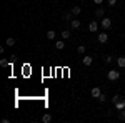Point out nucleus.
<instances>
[{"mask_svg": "<svg viewBox=\"0 0 125 123\" xmlns=\"http://www.w3.org/2000/svg\"><path fill=\"white\" fill-rule=\"evenodd\" d=\"M112 102H114V105H115L117 110H124L125 108V98H122V96L115 95V96L112 98Z\"/></svg>", "mask_w": 125, "mask_h": 123, "instance_id": "1", "label": "nucleus"}, {"mask_svg": "<svg viewBox=\"0 0 125 123\" xmlns=\"http://www.w3.org/2000/svg\"><path fill=\"white\" fill-rule=\"evenodd\" d=\"M118 76H120V72H117V70H110V72L107 73V78H108L110 82H115V80H118Z\"/></svg>", "mask_w": 125, "mask_h": 123, "instance_id": "2", "label": "nucleus"}, {"mask_svg": "<svg viewBox=\"0 0 125 123\" xmlns=\"http://www.w3.org/2000/svg\"><path fill=\"white\" fill-rule=\"evenodd\" d=\"M100 25H102V28H104V30H108L110 27H112V20L104 17V19H102V22H100Z\"/></svg>", "mask_w": 125, "mask_h": 123, "instance_id": "3", "label": "nucleus"}, {"mask_svg": "<svg viewBox=\"0 0 125 123\" xmlns=\"http://www.w3.org/2000/svg\"><path fill=\"white\" fill-rule=\"evenodd\" d=\"M100 95H102V92H100V88H98V86H94V88L90 90V96H92V98H98Z\"/></svg>", "mask_w": 125, "mask_h": 123, "instance_id": "4", "label": "nucleus"}, {"mask_svg": "<svg viewBox=\"0 0 125 123\" xmlns=\"http://www.w3.org/2000/svg\"><path fill=\"white\" fill-rule=\"evenodd\" d=\"M98 42H100V43H107V42H108V35H107L105 32L98 33Z\"/></svg>", "mask_w": 125, "mask_h": 123, "instance_id": "5", "label": "nucleus"}, {"mask_svg": "<svg viewBox=\"0 0 125 123\" xmlns=\"http://www.w3.org/2000/svg\"><path fill=\"white\" fill-rule=\"evenodd\" d=\"M55 48H57V50H63V48H65V42H63V38L55 42Z\"/></svg>", "mask_w": 125, "mask_h": 123, "instance_id": "6", "label": "nucleus"}, {"mask_svg": "<svg viewBox=\"0 0 125 123\" xmlns=\"http://www.w3.org/2000/svg\"><path fill=\"white\" fill-rule=\"evenodd\" d=\"M82 62H83V65H87V66H88V65H92V62H94V58L90 57V55H85V57L82 58Z\"/></svg>", "mask_w": 125, "mask_h": 123, "instance_id": "7", "label": "nucleus"}, {"mask_svg": "<svg viewBox=\"0 0 125 123\" xmlns=\"http://www.w3.org/2000/svg\"><path fill=\"white\" fill-rule=\"evenodd\" d=\"M97 28H98V23H97V22H90V23H88V30H90V32H97Z\"/></svg>", "mask_w": 125, "mask_h": 123, "instance_id": "8", "label": "nucleus"}, {"mask_svg": "<svg viewBox=\"0 0 125 123\" xmlns=\"http://www.w3.org/2000/svg\"><path fill=\"white\" fill-rule=\"evenodd\" d=\"M117 65L120 68H125V57H118L117 58Z\"/></svg>", "mask_w": 125, "mask_h": 123, "instance_id": "9", "label": "nucleus"}, {"mask_svg": "<svg viewBox=\"0 0 125 123\" xmlns=\"http://www.w3.org/2000/svg\"><path fill=\"white\" fill-rule=\"evenodd\" d=\"M42 122H43V123H50V122H52V115H50V113H45L43 116H42Z\"/></svg>", "mask_w": 125, "mask_h": 123, "instance_id": "10", "label": "nucleus"}, {"mask_svg": "<svg viewBox=\"0 0 125 123\" xmlns=\"http://www.w3.org/2000/svg\"><path fill=\"white\" fill-rule=\"evenodd\" d=\"M95 15H97V17H104V15H105V9L98 7V9L95 10Z\"/></svg>", "mask_w": 125, "mask_h": 123, "instance_id": "11", "label": "nucleus"}, {"mask_svg": "<svg viewBox=\"0 0 125 123\" xmlns=\"http://www.w3.org/2000/svg\"><path fill=\"white\" fill-rule=\"evenodd\" d=\"M5 45H9V47H13V45H15V38L9 37L7 40H5Z\"/></svg>", "mask_w": 125, "mask_h": 123, "instance_id": "12", "label": "nucleus"}, {"mask_svg": "<svg viewBox=\"0 0 125 123\" xmlns=\"http://www.w3.org/2000/svg\"><path fill=\"white\" fill-rule=\"evenodd\" d=\"M72 28H80V20H78V19L72 20Z\"/></svg>", "mask_w": 125, "mask_h": 123, "instance_id": "13", "label": "nucleus"}, {"mask_svg": "<svg viewBox=\"0 0 125 123\" xmlns=\"http://www.w3.org/2000/svg\"><path fill=\"white\" fill-rule=\"evenodd\" d=\"M70 12H72V13H73V15H80V12H82V9H80V7H78V5H75V7H73V9L70 10Z\"/></svg>", "mask_w": 125, "mask_h": 123, "instance_id": "14", "label": "nucleus"}, {"mask_svg": "<svg viewBox=\"0 0 125 123\" xmlns=\"http://www.w3.org/2000/svg\"><path fill=\"white\" fill-rule=\"evenodd\" d=\"M70 35H72V33H70V30H63V32H62V38H63V40L70 38Z\"/></svg>", "mask_w": 125, "mask_h": 123, "instance_id": "15", "label": "nucleus"}, {"mask_svg": "<svg viewBox=\"0 0 125 123\" xmlns=\"http://www.w3.org/2000/svg\"><path fill=\"white\" fill-rule=\"evenodd\" d=\"M47 38L48 40H53V38H55V32H53V30H48L47 32Z\"/></svg>", "mask_w": 125, "mask_h": 123, "instance_id": "16", "label": "nucleus"}, {"mask_svg": "<svg viewBox=\"0 0 125 123\" xmlns=\"http://www.w3.org/2000/svg\"><path fill=\"white\" fill-rule=\"evenodd\" d=\"M77 53L83 55V53H85V45H78V47H77Z\"/></svg>", "mask_w": 125, "mask_h": 123, "instance_id": "17", "label": "nucleus"}, {"mask_svg": "<svg viewBox=\"0 0 125 123\" xmlns=\"http://www.w3.org/2000/svg\"><path fill=\"white\" fill-rule=\"evenodd\" d=\"M72 15H73L72 12H65V13H63V20H70V22H72Z\"/></svg>", "mask_w": 125, "mask_h": 123, "instance_id": "18", "label": "nucleus"}, {"mask_svg": "<svg viewBox=\"0 0 125 123\" xmlns=\"http://www.w3.org/2000/svg\"><path fill=\"white\" fill-rule=\"evenodd\" d=\"M118 118H120L122 122H125V108L124 110H118Z\"/></svg>", "mask_w": 125, "mask_h": 123, "instance_id": "19", "label": "nucleus"}, {"mask_svg": "<svg viewBox=\"0 0 125 123\" xmlns=\"http://www.w3.org/2000/svg\"><path fill=\"white\" fill-rule=\"evenodd\" d=\"M98 102H100V103H105V102H107V95L102 93L100 96H98Z\"/></svg>", "mask_w": 125, "mask_h": 123, "instance_id": "20", "label": "nucleus"}, {"mask_svg": "<svg viewBox=\"0 0 125 123\" xmlns=\"http://www.w3.org/2000/svg\"><path fill=\"white\" fill-rule=\"evenodd\" d=\"M10 63H9V60H5V58H2L0 60V66H9Z\"/></svg>", "mask_w": 125, "mask_h": 123, "instance_id": "21", "label": "nucleus"}, {"mask_svg": "<svg viewBox=\"0 0 125 123\" xmlns=\"http://www.w3.org/2000/svg\"><path fill=\"white\" fill-rule=\"evenodd\" d=\"M112 60H114V57H110V55H108V57H105V62H107V63H110Z\"/></svg>", "mask_w": 125, "mask_h": 123, "instance_id": "22", "label": "nucleus"}, {"mask_svg": "<svg viewBox=\"0 0 125 123\" xmlns=\"http://www.w3.org/2000/svg\"><path fill=\"white\" fill-rule=\"evenodd\" d=\"M107 2H108V5H115L117 3V0H107Z\"/></svg>", "mask_w": 125, "mask_h": 123, "instance_id": "23", "label": "nucleus"}, {"mask_svg": "<svg viewBox=\"0 0 125 123\" xmlns=\"http://www.w3.org/2000/svg\"><path fill=\"white\" fill-rule=\"evenodd\" d=\"M94 3H97V5H100V3H104V0H94Z\"/></svg>", "mask_w": 125, "mask_h": 123, "instance_id": "24", "label": "nucleus"}]
</instances>
